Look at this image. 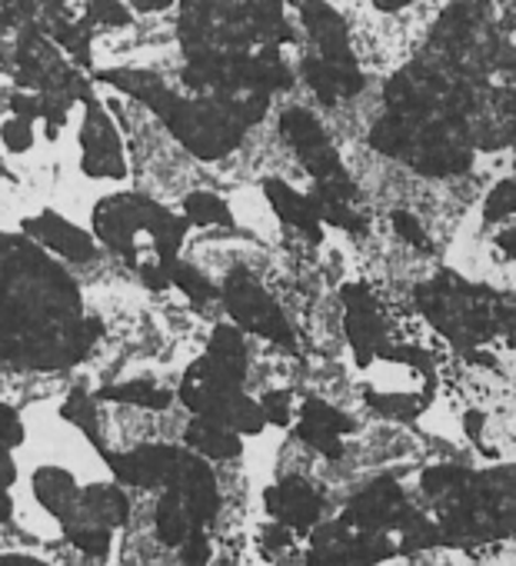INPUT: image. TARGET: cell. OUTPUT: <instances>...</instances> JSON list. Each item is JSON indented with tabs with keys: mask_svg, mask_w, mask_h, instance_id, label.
Segmentation results:
<instances>
[{
	"mask_svg": "<svg viewBox=\"0 0 516 566\" xmlns=\"http://www.w3.org/2000/svg\"><path fill=\"white\" fill-rule=\"evenodd\" d=\"M0 566H48V563L31 559V556H0Z\"/></svg>",
	"mask_w": 516,
	"mask_h": 566,
	"instance_id": "32",
	"label": "cell"
},
{
	"mask_svg": "<svg viewBox=\"0 0 516 566\" xmlns=\"http://www.w3.org/2000/svg\"><path fill=\"white\" fill-rule=\"evenodd\" d=\"M393 230L403 237V240H410L413 247H423V250H430V243H427V233H423V227L410 217V213H393Z\"/></svg>",
	"mask_w": 516,
	"mask_h": 566,
	"instance_id": "29",
	"label": "cell"
},
{
	"mask_svg": "<svg viewBox=\"0 0 516 566\" xmlns=\"http://www.w3.org/2000/svg\"><path fill=\"white\" fill-rule=\"evenodd\" d=\"M14 460H11V447H4V443H0V486H11L14 483Z\"/></svg>",
	"mask_w": 516,
	"mask_h": 566,
	"instance_id": "31",
	"label": "cell"
},
{
	"mask_svg": "<svg viewBox=\"0 0 516 566\" xmlns=\"http://www.w3.org/2000/svg\"><path fill=\"white\" fill-rule=\"evenodd\" d=\"M137 8H144V11H160V8H167L170 0H134Z\"/></svg>",
	"mask_w": 516,
	"mask_h": 566,
	"instance_id": "34",
	"label": "cell"
},
{
	"mask_svg": "<svg viewBox=\"0 0 516 566\" xmlns=\"http://www.w3.org/2000/svg\"><path fill=\"white\" fill-rule=\"evenodd\" d=\"M170 283H177V287L187 294V297H193V301H210V297H217V291L210 287V280L207 276H200L193 266H187V263H170Z\"/></svg>",
	"mask_w": 516,
	"mask_h": 566,
	"instance_id": "23",
	"label": "cell"
},
{
	"mask_svg": "<svg viewBox=\"0 0 516 566\" xmlns=\"http://www.w3.org/2000/svg\"><path fill=\"white\" fill-rule=\"evenodd\" d=\"M97 327L81 321L74 283L24 243L0 240V357L24 367L81 360Z\"/></svg>",
	"mask_w": 516,
	"mask_h": 566,
	"instance_id": "1",
	"label": "cell"
},
{
	"mask_svg": "<svg viewBox=\"0 0 516 566\" xmlns=\"http://www.w3.org/2000/svg\"><path fill=\"white\" fill-rule=\"evenodd\" d=\"M180 556H183L187 566H203V563L210 559V539H207V533H203L200 523H197V526L187 533V539L180 543Z\"/></svg>",
	"mask_w": 516,
	"mask_h": 566,
	"instance_id": "25",
	"label": "cell"
},
{
	"mask_svg": "<svg viewBox=\"0 0 516 566\" xmlns=\"http://www.w3.org/2000/svg\"><path fill=\"white\" fill-rule=\"evenodd\" d=\"M417 510L407 503L403 490L397 480H377L370 483L367 490H360L350 506H347V523L357 526V530H370V533H387L397 539V533L407 526V520L413 516Z\"/></svg>",
	"mask_w": 516,
	"mask_h": 566,
	"instance_id": "8",
	"label": "cell"
},
{
	"mask_svg": "<svg viewBox=\"0 0 516 566\" xmlns=\"http://www.w3.org/2000/svg\"><path fill=\"white\" fill-rule=\"evenodd\" d=\"M107 467L117 473V480L130 486H167L177 490L187 506L193 523H210L220 510V493L217 480L207 470L203 460L177 450V447H144L130 453H107L101 450Z\"/></svg>",
	"mask_w": 516,
	"mask_h": 566,
	"instance_id": "3",
	"label": "cell"
},
{
	"mask_svg": "<svg viewBox=\"0 0 516 566\" xmlns=\"http://www.w3.org/2000/svg\"><path fill=\"white\" fill-rule=\"evenodd\" d=\"M183 213H187V220H193V223H207V227H213V223H233V220H230L227 203H223L220 197L207 193V190L190 193V197H187V203H183Z\"/></svg>",
	"mask_w": 516,
	"mask_h": 566,
	"instance_id": "21",
	"label": "cell"
},
{
	"mask_svg": "<svg viewBox=\"0 0 516 566\" xmlns=\"http://www.w3.org/2000/svg\"><path fill=\"white\" fill-rule=\"evenodd\" d=\"M4 144L11 147V150H28L31 144H34V134H31V124H28V117H14L11 124H4Z\"/></svg>",
	"mask_w": 516,
	"mask_h": 566,
	"instance_id": "27",
	"label": "cell"
},
{
	"mask_svg": "<svg viewBox=\"0 0 516 566\" xmlns=\"http://www.w3.org/2000/svg\"><path fill=\"white\" fill-rule=\"evenodd\" d=\"M373 4H380V8H407V4H413V0H373Z\"/></svg>",
	"mask_w": 516,
	"mask_h": 566,
	"instance_id": "35",
	"label": "cell"
},
{
	"mask_svg": "<svg viewBox=\"0 0 516 566\" xmlns=\"http://www.w3.org/2000/svg\"><path fill=\"white\" fill-rule=\"evenodd\" d=\"M267 197L287 223L301 227L307 237H320V210H317L314 197H301L297 190L284 187L281 180H267Z\"/></svg>",
	"mask_w": 516,
	"mask_h": 566,
	"instance_id": "16",
	"label": "cell"
},
{
	"mask_svg": "<svg viewBox=\"0 0 516 566\" xmlns=\"http://www.w3.org/2000/svg\"><path fill=\"white\" fill-rule=\"evenodd\" d=\"M223 297H227V311L233 314V321L240 327L261 334V337H267V340H274L281 347H294V334L287 327V317L246 273L230 276Z\"/></svg>",
	"mask_w": 516,
	"mask_h": 566,
	"instance_id": "7",
	"label": "cell"
},
{
	"mask_svg": "<svg viewBox=\"0 0 516 566\" xmlns=\"http://www.w3.org/2000/svg\"><path fill=\"white\" fill-rule=\"evenodd\" d=\"M344 304H347V337L354 344V354L360 364H370L373 354L383 347V334H387L383 317H380L370 291H364V287H350L344 294Z\"/></svg>",
	"mask_w": 516,
	"mask_h": 566,
	"instance_id": "10",
	"label": "cell"
},
{
	"mask_svg": "<svg viewBox=\"0 0 516 566\" xmlns=\"http://www.w3.org/2000/svg\"><path fill=\"white\" fill-rule=\"evenodd\" d=\"M81 147H84V170L91 177H120L127 170L120 154V137L97 107L87 111V120L81 127Z\"/></svg>",
	"mask_w": 516,
	"mask_h": 566,
	"instance_id": "9",
	"label": "cell"
},
{
	"mask_svg": "<svg viewBox=\"0 0 516 566\" xmlns=\"http://www.w3.org/2000/svg\"><path fill=\"white\" fill-rule=\"evenodd\" d=\"M8 520H11V496L4 486H0V523H8Z\"/></svg>",
	"mask_w": 516,
	"mask_h": 566,
	"instance_id": "33",
	"label": "cell"
},
{
	"mask_svg": "<svg viewBox=\"0 0 516 566\" xmlns=\"http://www.w3.org/2000/svg\"><path fill=\"white\" fill-rule=\"evenodd\" d=\"M28 233L38 237V243H44L48 250H54V253H61L67 260H77V263H84V260H91L97 253L91 237L84 230H77L74 223H67L64 217H57V213H44V217L31 220Z\"/></svg>",
	"mask_w": 516,
	"mask_h": 566,
	"instance_id": "13",
	"label": "cell"
},
{
	"mask_svg": "<svg viewBox=\"0 0 516 566\" xmlns=\"http://www.w3.org/2000/svg\"><path fill=\"white\" fill-rule=\"evenodd\" d=\"M304 74H307L310 91L324 104H337L344 97H354L364 87V77H360V71L354 64H340V61H327V57L307 61Z\"/></svg>",
	"mask_w": 516,
	"mask_h": 566,
	"instance_id": "15",
	"label": "cell"
},
{
	"mask_svg": "<svg viewBox=\"0 0 516 566\" xmlns=\"http://www.w3.org/2000/svg\"><path fill=\"white\" fill-rule=\"evenodd\" d=\"M261 410H264V420L277 423V427H287L291 420V394L287 390H274L261 400Z\"/></svg>",
	"mask_w": 516,
	"mask_h": 566,
	"instance_id": "26",
	"label": "cell"
},
{
	"mask_svg": "<svg viewBox=\"0 0 516 566\" xmlns=\"http://www.w3.org/2000/svg\"><path fill=\"white\" fill-rule=\"evenodd\" d=\"M64 417H67L74 427H81V430L97 443V450L104 447V443H101V433H97V410H94V400H91L84 390H74V394L67 397V403H64Z\"/></svg>",
	"mask_w": 516,
	"mask_h": 566,
	"instance_id": "22",
	"label": "cell"
},
{
	"mask_svg": "<svg viewBox=\"0 0 516 566\" xmlns=\"http://www.w3.org/2000/svg\"><path fill=\"white\" fill-rule=\"evenodd\" d=\"M513 210H516V190H513V180H503V184H496L489 190V200L483 207V217L489 223H496V220H509Z\"/></svg>",
	"mask_w": 516,
	"mask_h": 566,
	"instance_id": "24",
	"label": "cell"
},
{
	"mask_svg": "<svg viewBox=\"0 0 516 566\" xmlns=\"http://www.w3.org/2000/svg\"><path fill=\"white\" fill-rule=\"evenodd\" d=\"M423 493L440 513V536L450 546H470L513 530V473H470L463 467H433L423 473Z\"/></svg>",
	"mask_w": 516,
	"mask_h": 566,
	"instance_id": "2",
	"label": "cell"
},
{
	"mask_svg": "<svg viewBox=\"0 0 516 566\" xmlns=\"http://www.w3.org/2000/svg\"><path fill=\"white\" fill-rule=\"evenodd\" d=\"M101 400H114V403H134V407H147V410H167L170 407V394L160 390L150 380H130V384H117V387H104Z\"/></svg>",
	"mask_w": 516,
	"mask_h": 566,
	"instance_id": "20",
	"label": "cell"
},
{
	"mask_svg": "<svg viewBox=\"0 0 516 566\" xmlns=\"http://www.w3.org/2000/svg\"><path fill=\"white\" fill-rule=\"evenodd\" d=\"M320 493L304 480H284L281 486L267 490V510L277 516V523L294 530H310L320 516Z\"/></svg>",
	"mask_w": 516,
	"mask_h": 566,
	"instance_id": "12",
	"label": "cell"
},
{
	"mask_svg": "<svg viewBox=\"0 0 516 566\" xmlns=\"http://www.w3.org/2000/svg\"><path fill=\"white\" fill-rule=\"evenodd\" d=\"M420 304H423V314L460 347L480 344L499 324V314H496L493 301L476 294L473 287H466V283L456 280V276L433 280L430 287L420 291Z\"/></svg>",
	"mask_w": 516,
	"mask_h": 566,
	"instance_id": "5",
	"label": "cell"
},
{
	"mask_svg": "<svg viewBox=\"0 0 516 566\" xmlns=\"http://www.w3.org/2000/svg\"><path fill=\"white\" fill-rule=\"evenodd\" d=\"M350 430H354V420H350L347 413L334 410L330 403H324V400H307V403H304L297 433H301L304 443H310V447L320 450L324 457L337 460V457L344 453L340 437L350 433Z\"/></svg>",
	"mask_w": 516,
	"mask_h": 566,
	"instance_id": "11",
	"label": "cell"
},
{
	"mask_svg": "<svg viewBox=\"0 0 516 566\" xmlns=\"http://www.w3.org/2000/svg\"><path fill=\"white\" fill-rule=\"evenodd\" d=\"M397 539L387 533L357 530L347 520L327 523L314 533L307 563L310 566H373L380 559L397 556Z\"/></svg>",
	"mask_w": 516,
	"mask_h": 566,
	"instance_id": "6",
	"label": "cell"
},
{
	"mask_svg": "<svg viewBox=\"0 0 516 566\" xmlns=\"http://www.w3.org/2000/svg\"><path fill=\"white\" fill-rule=\"evenodd\" d=\"M34 493H38V500H41L57 520H67V516L74 513L77 500H81V490H77L74 476L64 473V470H57V467L38 470V476H34Z\"/></svg>",
	"mask_w": 516,
	"mask_h": 566,
	"instance_id": "17",
	"label": "cell"
},
{
	"mask_svg": "<svg viewBox=\"0 0 516 566\" xmlns=\"http://www.w3.org/2000/svg\"><path fill=\"white\" fill-rule=\"evenodd\" d=\"M193 516H190V506L187 500L177 493V490H167L157 503V536L170 546H180L187 539V533L193 530Z\"/></svg>",
	"mask_w": 516,
	"mask_h": 566,
	"instance_id": "19",
	"label": "cell"
},
{
	"mask_svg": "<svg viewBox=\"0 0 516 566\" xmlns=\"http://www.w3.org/2000/svg\"><path fill=\"white\" fill-rule=\"evenodd\" d=\"M284 546H291V533H287V526H284V523L267 526V533H264V549H267V553H277V549H284Z\"/></svg>",
	"mask_w": 516,
	"mask_h": 566,
	"instance_id": "30",
	"label": "cell"
},
{
	"mask_svg": "<svg viewBox=\"0 0 516 566\" xmlns=\"http://www.w3.org/2000/svg\"><path fill=\"white\" fill-rule=\"evenodd\" d=\"M187 443H190L197 453L213 457V460H230V457L240 453L236 433L227 430V427H220V423H213V420H207V417H197V420L187 427Z\"/></svg>",
	"mask_w": 516,
	"mask_h": 566,
	"instance_id": "18",
	"label": "cell"
},
{
	"mask_svg": "<svg viewBox=\"0 0 516 566\" xmlns=\"http://www.w3.org/2000/svg\"><path fill=\"white\" fill-rule=\"evenodd\" d=\"M21 440H24V427H21L18 413L11 407H0V443L14 450Z\"/></svg>",
	"mask_w": 516,
	"mask_h": 566,
	"instance_id": "28",
	"label": "cell"
},
{
	"mask_svg": "<svg viewBox=\"0 0 516 566\" xmlns=\"http://www.w3.org/2000/svg\"><path fill=\"white\" fill-rule=\"evenodd\" d=\"M301 11H304V21H307V28H310V38H314L317 48H320V57L340 61V64H354V54H350V44H347V28H344V21H340L327 4H320V0H304Z\"/></svg>",
	"mask_w": 516,
	"mask_h": 566,
	"instance_id": "14",
	"label": "cell"
},
{
	"mask_svg": "<svg viewBox=\"0 0 516 566\" xmlns=\"http://www.w3.org/2000/svg\"><path fill=\"white\" fill-rule=\"evenodd\" d=\"M97 233L107 247L120 250L124 256L137 260L144 240H150V250L160 263H173L177 243L183 240V220L164 213L160 207L137 200V197H114L104 207H97Z\"/></svg>",
	"mask_w": 516,
	"mask_h": 566,
	"instance_id": "4",
	"label": "cell"
}]
</instances>
